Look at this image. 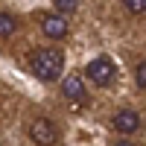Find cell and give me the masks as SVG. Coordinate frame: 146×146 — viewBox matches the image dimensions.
I'll return each mask as SVG.
<instances>
[{
    "mask_svg": "<svg viewBox=\"0 0 146 146\" xmlns=\"http://www.w3.org/2000/svg\"><path fill=\"white\" fill-rule=\"evenodd\" d=\"M29 67H32V73L41 82H53V79L62 76V70H64V53L56 50V47H44V50H38L29 58Z\"/></svg>",
    "mask_w": 146,
    "mask_h": 146,
    "instance_id": "6da1fadb",
    "label": "cell"
},
{
    "mask_svg": "<svg viewBox=\"0 0 146 146\" xmlns=\"http://www.w3.org/2000/svg\"><path fill=\"white\" fill-rule=\"evenodd\" d=\"M29 137H32V143H38V146H56L58 143V129H56L53 120L35 117L29 123Z\"/></svg>",
    "mask_w": 146,
    "mask_h": 146,
    "instance_id": "7a4b0ae2",
    "label": "cell"
},
{
    "mask_svg": "<svg viewBox=\"0 0 146 146\" xmlns=\"http://www.w3.org/2000/svg\"><path fill=\"white\" fill-rule=\"evenodd\" d=\"M117 76V64L108 56H96L94 62H88V79L94 85H111Z\"/></svg>",
    "mask_w": 146,
    "mask_h": 146,
    "instance_id": "3957f363",
    "label": "cell"
},
{
    "mask_svg": "<svg viewBox=\"0 0 146 146\" xmlns=\"http://www.w3.org/2000/svg\"><path fill=\"white\" fill-rule=\"evenodd\" d=\"M41 32L47 35V38H64L67 35V21L62 15L47 12V15H41Z\"/></svg>",
    "mask_w": 146,
    "mask_h": 146,
    "instance_id": "277c9868",
    "label": "cell"
},
{
    "mask_svg": "<svg viewBox=\"0 0 146 146\" xmlns=\"http://www.w3.org/2000/svg\"><path fill=\"white\" fill-rule=\"evenodd\" d=\"M114 129L120 131V135H135V131L140 129V114L131 111V108L117 111V114H114Z\"/></svg>",
    "mask_w": 146,
    "mask_h": 146,
    "instance_id": "5b68a950",
    "label": "cell"
},
{
    "mask_svg": "<svg viewBox=\"0 0 146 146\" xmlns=\"http://www.w3.org/2000/svg\"><path fill=\"white\" fill-rule=\"evenodd\" d=\"M62 94L67 96V100H73V102H82L85 96H88V88H85L82 76H67L62 82Z\"/></svg>",
    "mask_w": 146,
    "mask_h": 146,
    "instance_id": "8992f818",
    "label": "cell"
},
{
    "mask_svg": "<svg viewBox=\"0 0 146 146\" xmlns=\"http://www.w3.org/2000/svg\"><path fill=\"white\" fill-rule=\"evenodd\" d=\"M18 29V18H12L9 12H0V38H9Z\"/></svg>",
    "mask_w": 146,
    "mask_h": 146,
    "instance_id": "52a82bcc",
    "label": "cell"
},
{
    "mask_svg": "<svg viewBox=\"0 0 146 146\" xmlns=\"http://www.w3.org/2000/svg\"><path fill=\"white\" fill-rule=\"evenodd\" d=\"M56 9H58V15H73V12L79 9V0H56Z\"/></svg>",
    "mask_w": 146,
    "mask_h": 146,
    "instance_id": "ba28073f",
    "label": "cell"
},
{
    "mask_svg": "<svg viewBox=\"0 0 146 146\" xmlns=\"http://www.w3.org/2000/svg\"><path fill=\"white\" fill-rule=\"evenodd\" d=\"M126 9L131 12V15H143V9H146V0H126Z\"/></svg>",
    "mask_w": 146,
    "mask_h": 146,
    "instance_id": "9c48e42d",
    "label": "cell"
},
{
    "mask_svg": "<svg viewBox=\"0 0 146 146\" xmlns=\"http://www.w3.org/2000/svg\"><path fill=\"white\" fill-rule=\"evenodd\" d=\"M135 79H137V88L143 91V88H146V64H143V62L135 67Z\"/></svg>",
    "mask_w": 146,
    "mask_h": 146,
    "instance_id": "30bf717a",
    "label": "cell"
},
{
    "mask_svg": "<svg viewBox=\"0 0 146 146\" xmlns=\"http://www.w3.org/2000/svg\"><path fill=\"white\" fill-rule=\"evenodd\" d=\"M114 146H135V143H129V140H117Z\"/></svg>",
    "mask_w": 146,
    "mask_h": 146,
    "instance_id": "8fae6325",
    "label": "cell"
}]
</instances>
